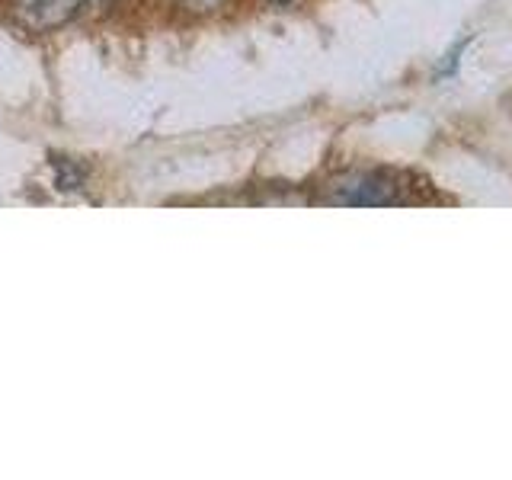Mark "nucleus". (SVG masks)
I'll list each match as a JSON object with an SVG mask.
<instances>
[{"instance_id": "f257e3e1", "label": "nucleus", "mask_w": 512, "mask_h": 480, "mask_svg": "<svg viewBox=\"0 0 512 480\" xmlns=\"http://www.w3.org/2000/svg\"><path fill=\"white\" fill-rule=\"evenodd\" d=\"M330 202L336 205H397L404 202L400 186L384 173H352L330 186Z\"/></svg>"}, {"instance_id": "f03ea898", "label": "nucleus", "mask_w": 512, "mask_h": 480, "mask_svg": "<svg viewBox=\"0 0 512 480\" xmlns=\"http://www.w3.org/2000/svg\"><path fill=\"white\" fill-rule=\"evenodd\" d=\"M80 4H84V0H16V13H20V20L29 29L45 32V29H58L61 23H68L80 10Z\"/></svg>"}, {"instance_id": "7ed1b4c3", "label": "nucleus", "mask_w": 512, "mask_h": 480, "mask_svg": "<svg viewBox=\"0 0 512 480\" xmlns=\"http://www.w3.org/2000/svg\"><path fill=\"white\" fill-rule=\"evenodd\" d=\"M84 183V173H74V164H58V189H80Z\"/></svg>"}, {"instance_id": "20e7f679", "label": "nucleus", "mask_w": 512, "mask_h": 480, "mask_svg": "<svg viewBox=\"0 0 512 480\" xmlns=\"http://www.w3.org/2000/svg\"><path fill=\"white\" fill-rule=\"evenodd\" d=\"M186 4H189L192 10H215V7L224 4V0H186Z\"/></svg>"}, {"instance_id": "39448f33", "label": "nucleus", "mask_w": 512, "mask_h": 480, "mask_svg": "<svg viewBox=\"0 0 512 480\" xmlns=\"http://www.w3.org/2000/svg\"><path fill=\"white\" fill-rule=\"evenodd\" d=\"M272 7H288V4H295V0H269Z\"/></svg>"}]
</instances>
